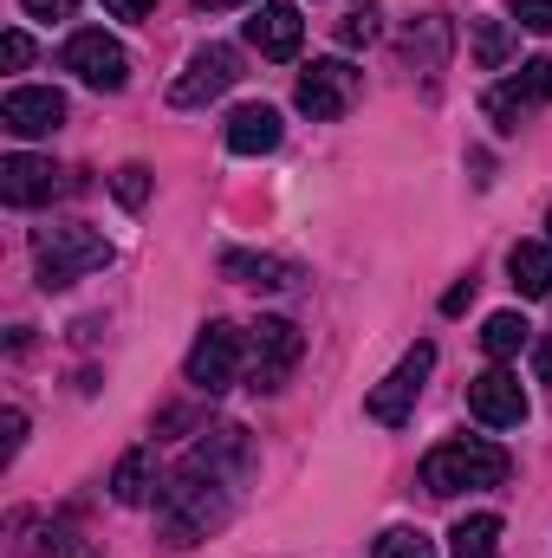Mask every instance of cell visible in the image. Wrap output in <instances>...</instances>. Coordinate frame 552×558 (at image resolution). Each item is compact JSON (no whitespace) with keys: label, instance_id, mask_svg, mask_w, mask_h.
Returning a JSON list of instances; mask_svg holds the SVG:
<instances>
[{"label":"cell","instance_id":"1","mask_svg":"<svg viewBox=\"0 0 552 558\" xmlns=\"http://www.w3.org/2000/svg\"><path fill=\"white\" fill-rule=\"evenodd\" d=\"M254 474V448H248V435L241 428H208L195 448H189V461L163 481V494H156V526H163V539L169 546H195V539H208V533H221L228 526V513H235V487Z\"/></svg>","mask_w":552,"mask_h":558},{"label":"cell","instance_id":"2","mask_svg":"<svg viewBox=\"0 0 552 558\" xmlns=\"http://www.w3.org/2000/svg\"><path fill=\"white\" fill-rule=\"evenodd\" d=\"M507 474H514V454L507 448H494V441H481V435H455V441H435L429 454H422V487L435 494V500H455V494H481V487H507Z\"/></svg>","mask_w":552,"mask_h":558},{"label":"cell","instance_id":"3","mask_svg":"<svg viewBox=\"0 0 552 558\" xmlns=\"http://www.w3.org/2000/svg\"><path fill=\"white\" fill-rule=\"evenodd\" d=\"M111 254L118 247L92 221H46V228H33V260H39V286L46 292H65V286H79L85 274L111 267Z\"/></svg>","mask_w":552,"mask_h":558},{"label":"cell","instance_id":"4","mask_svg":"<svg viewBox=\"0 0 552 558\" xmlns=\"http://www.w3.org/2000/svg\"><path fill=\"white\" fill-rule=\"evenodd\" d=\"M241 371H248V331H241V325H228V318H208V325H202V338H195V344H189V357H182V377H189L202 397H221Z\"/></svg>","mask_w":552,"mask_h":558},{"label":"cell","instance_id":"5","mask_svg":"<svg viewBox=\"0 0 552 558\" xmlns=\"http://www.w3.org/2000/svg\"><path fill=\"white\" fill-rule=\"evenodd\" d=\"M59 65H65L79 85H92V92H124V85H131V52H124L105 26H79V33L59 46Z\"/></svg>","mask_w":552,"mask_h":558},{"label":"cell","instance_id":"6","mask_svg":"<svg viewBox=\"0 0 552 558\" xmlns=\"http://www.w3.org/2000/svg\"><path fill=\"white\" fill-rule=\"evenodd\" d=\"M358 92H364V72H358L351 59H312V65L299 72L292 105H299L312 124H338V118L358 105Z\"/></svg>","mask_w":552,"mask_h":558},{"label":"cell","instance_id":"7","mask_svg":"<svg viewBox=\"0 0 552 558\" xmlns=\"http://www.w3.org/2000/svg\"><path fill=\"white\" fill-rule=\"evenodd\" d=\"M552 105V59H527L514 78H501V85H488L481 92V111H488V124L494 131H520L533 111H547Z\"/></svg>","mask_w":552,"mask_h":558},{"label":"cell","instance_id":"8","mask_svg":"<svg viewBox=\"0 0 552 558\" xmlns=\"http://www.w3.org/2000/svg\"><path fill=\"white\" fill-rule=\"evenodd\" d=\"M299 357H305V338H299L286 318H261V325L248 331V384H254L261 397L286 390V377L299 371Z\"/></svg>","mask_w":552,"mask_h":558},{"label":"cell","instance_id":"9","mask_svg":"<svg viewBox=\"0 0 552 558\" xmlns=\"http://www.w3.org/2000/svg\"><path fill=\"white\" fill-rule=\"evenodd\" d=\"M235 78H241V52H235V46H221V39H208V46H195V52H189L182 78L169 85V105H176V111H202V105H215Z\"/></svg>","mask_w":552,"mask_h":558},{"label":"cell","instance_id":"10","mask_svg":"<svg viewBox=\"0 0 552 558\" xmlns=\"http://www.w3.org/2000/svg\"><path fill=\"white\" fill-rule=\"evenodd\" d=\"M429 371H435V344L422 338V344H410L404 351V364L364 397V416L371 422H384V428H404L410 422V410H416V397H422V384H429Z\"/></svg>","mask_w":552,"mask_h":558},{"label":"cell","instance_id":"11","mask_svg":"<svg viewBox=\"0 0 552 558\" xmlns=\"http://www.w3.org/2000/svg\"><path fill=\"white\" fill-rule=\"evenodd\" d=\"M72 182H65V169L52 162V156H26V149H13V156H0V202L7 208H46L52 195H65Z\"/></svg>","mask_w":552,"mask_h":558},{"label":"cell","instance_id":"12","mask_svg":"<svg viewBox=\"0 0 552 558\" xmlns=\"http://www.w3.org/2000/svg\"><path fill=\"white\" fill-rule=\"evenodd\" d=\"M65 124V92H52V85H13L7 98H0V131L20 143L33 137H52Z\"/></svg>","mask_w":552,"mask_h":558},{"label":"cell","instance_id":"13","mask_svg":"<svg viewBox=\"0 0 552 558\" xmlns=\"http://www.w3.org/2000/svg\"><path fill=\"white\" fill-rule=\"evenodd\" d=\"M468 416L488 422V428H520L527 422V390H520V377L514 371H481V377H468Z\"/></svg>","mask_w":552,"mask_h":558},{"label":"cell","instance_id":"14","mask_svg":"<svg viewBox=\"0 0 552 558\" xmlns=\"http://www.w3.org/2000/svg\"><path fill=\"white\" fill-rule=\"evenodd\" d=\"M299 39H305V20H299L292 0H261V7H254V20H248V46H254L261 59H292Z\"/></svg>","mask_w":552,"mask_h":558},{"label":"cell","instance_id":"15","mask_svg":"<svg viewBox=\"0 0 552 558\" xmlns=\"http://www.w3.org/2000/svg\"><path fill=\"white\" fill-rule=\"evenodd\" d=\"M279 137H286V124H279L274 105H241V111L228 118V149H235V156H274Z\"/></svg>","mask_w":552,"mask_h":558},{"label":"cell","instance_id":"16","mask_svg":"<svg viewBox=\"0 0 552 558\" xmlns=\"http://www.w3.org/2000/svg\"><path fill=\"white\" fill-rule=\"evenodd\" d=\"M228 279H241V286H261V292H286L299 267L292 260H274V254H248V247H221V260H215Z\"/></svg>","mask_w":552,"mask_h":558},{"label":"cell","instance_id":"17","mask_svg":"<svg viewBox=\"0 0 552 558\" xmlns=\"http://www.w3.org/2000/svg\"><path fill=\"white\" fill-rule=\"evenodd\" d=\"M507 279L520 299H552V241H514L507 247Z\"/></svg>","mask_w":552,"mask_h":558},{"label":"cell","instance_id":"18","mask_svg":"<svg viewBox=\"0 0 552 558\" xmlns=\"http://www.w3.org/2000/svg\"><path fill=\"white\" fill-rule=\"evenodd\" d=\"M163 487H156V448H131L118 468H111V500L118 507H143V500H156Z\"/></svg>","mask_w":552,"mask_h":558},{"label":"cell","instance_id":"19","mask_svg":"<svg viewBox=\"0 0 552 558\" xmlns=\"http://www.w3.org/2000/svg\"><path fill=\"white\" fill-rule=\"evenodd\" d=\"M448 553L455 558H501V513H468V520H455Z\"/></svg>","mask_w":552,"mask_h":558},{"label":"cell","instance_id":"20","mask_svg":"<svg viewBox=\"0 0 552 558\" xmlns=\"http://www.w3.org/2000/svg\"><path fill=\"white\" fill-rule=\"evenodd\" d=\"M514 52H520V39H514L507 20H475V65L481 72H501Z\"/></svg>","mask_w":552,"mask_h":558},{"label":"cell","instance_id":"21","mask_svg":"<svg viewBox=\"0 0 552 558\" xmlns=\"http://www.w3.org/2000/svg\"><path fill=\"white\" fill-rule=\"evenodd\" d=\"M527 331H533V325H527L520 312H494V318L481 325V351H488V357L501 364V357H514V351L527 344Z\"/></svg>","mask_w":552,"mask_h":558},{"label":"cell","instance_id":"22","mask_svg":"<svg viewBox=\"0 0 552 558\" xmlns=\"http://www.w3.org/2000/svg\"><path fill=\"white\" fill-rule=\"evenodd\" d=\"M371 558H435V539H429L422 526H391Z\"/></svg>","mask_w":552,"mask_h":558},{"label":"cell","instance_id":"23","mask_svg":"<svg viewBox=\"0 0 552 558\" xmlns=\"http://www.w3.org/2000/svg\"><path fill=\"white\" fill-rule=\"evenodd\" d=\"M404 52H410V65L435 72V65L448 59V26H442V20H422V39L410 33V46H404Z\"/></svg>","mask_w":552,"mask_h":558},{"label":"cell","instance_id":"24","mask_svg":"<svg viewBox=\"0 0 552 558\" xmlns=\"http://www.w3.org/2000/svg\"><path fill=\"white\" fill-rule=\"evenodd\" d=\"M377 39V0H351L338 20V46H371Z\"/></svg>","mask_w":552,"mask_h":558},{"label":"cell","instance_id":"25","mask_svg":"<svg viewBox=\"0 0 552 558\" xmlns=\"http://www.w3.org/2000/svg\"><path fill=\"white\" fill-rule=\"evenodd\" d=\"M46 553H52V558H105L85 533H79V526H72V520H52V526H46Z\"/></svg>","mask_w":552,"mask_h":558},{"label":"cell","instance_id":"26","mask_svg":"<svg viewBox=\"0 0 552 558\" xmlns=\"http://www.w3.org/2000/svg\"><path fill=\"white\" fill-rule=\"evenodd\" d=\"M111 195H118L124 208H143V202H149V169H143V162H124V169L111 175Z\"/></svg>","mask_w":552,"mask_h":558},{"label":"cell","instance_id":"27","mask_svg":"<svg viewBox=\"0 0 552 558\" xmlns=\"http://www.w3.org/2000/svg\"><path fill=\"white\" fill-rule=\"evenodd\" d=\"M527 33H552V0H507Z\"/></svg>","mask_w":552,"mask_h":558},{"label":"cell","instance_id":"28","mask_svg":"<svg viewBox=\"0 0 552 558\" xmlns=\"http://www.w3.org/2000/svg\"><path fill=\"white\" fill-rule=\"evenodd\" d=\"M0 428H7V441H0V461H13V454H20V441H26V410H7V416H0Z\"/></svg>","mask_w":552,"mask_h":558},{"label":"cell","instance_id":"29","mask_svg":"<svg viewBox=\"0 0 552 558\" xmlns=\"http://www.w3.org/2000/svg\"><path fill=\"white\" fill-rule=\"evenodd\" d=\"M20 7H26L33 20H72V13H79V0H20Z\"/></svg>","mask_w":552,"mask_h":558},{"label":"cell","instance_id":"30","mask_svg":"<svg viewBox=\"0 0 552 558\" xmlns=\"http://www.w3.org/2000/svg\"><path fill=\"white\" fill-rule=\"evenodd\" d=\"M26 59H33V39H26V33L13 26V33H7V72H20Z\"/></svg>","mask_w":552,"mask_h":558},{"label":"cell","instance_id":"31","mask_svg":"<svg viewBox=\"0 0 552 558\" xmlns=\"http://www.w3.org/2000/svg\"><path fill=\"white\" fill-rule=\"evenodd\" d=\"M468 299H475V279H461V286H448V292H442V312L455 318V312H468Z\"/></svg>","mask_w":552,"mask_h":558},{"label":"cell","instance_id":"32","mask_svg":"<svg viewBox=\"0 0 552 558\" xmlns=\"http://www.w3.org/2000/svg\"><path fill=\"white\" fill-rule=\"evenodd\" d=\"M149 7H156V0H105V13H111V20H143Z\"/></svg>","mask_w":552,"mask_h":558},{"label":"cell","instance_id":"33","mask_svg":"<svg viewBox=\"0 0 552 558\" xmlns=\"http://www.w3.org/2000/svg\"><path fill=\"white\" fill-rule=\"evenodd\" d=\"M533 377H540V384H552V338H540V344H533Z\"/></svg>","mask_w":552,"mask_h":558},{"label":"cell","instance_id":"34","mask_svg":"<svg viewBox=\"0 0 552 558\" xmlns=\"http://www.w3.org/2000/svg\"><path fill=\"white\" fill-rule=\"evenodd\" d=\"M195 7H248V0H195Z\"/></svg>","mask_w":552,"mask_h":558},{"label":"cell","instance_id":"35","mask_svg":"<svg viewBox=\"0 0 552 558\" xmlns=\"http://www.w3.org/2000/svg\"><path fill=\"white\" fill-rule=\"evenodd\" d=\"M547 241H552V215H547Z\"/></svg>","mask_w":552,"mask_h":558}]
</instances>
